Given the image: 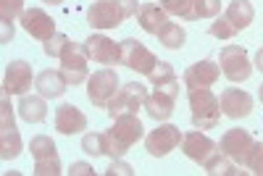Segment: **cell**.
Listing matches in <instances>:
<instances>
[{
  "instance_id": "4dcf8cb0",
  "label": "cell",
  "mask_w": 263,
  "mask_h": 176,
  "mask_svg": "<svg viewBox=\"0 0 263 176\" xmlns=\"http://www.w3.org/2000/svg\"><path fill=\"white\" fill-rule=\"evenodd\" d=\"M153 82V87H161V84H171L177 82V74H174V66L166 63V61H158V66L153 69V74L147 76Z\"/></svg>"
},
{
  "instance_id": "e575fe53",
  "label": "cell",
  "mask_w": 263,
  "mask_h": 176,
  "mask_svg": "<svg viewBox=\"0 0 263 176\" xmlns=\"http://www.w3.org/2000/svg\"><path fill=\"white\" fill-rule=\"evenodd\" d=\"M248 168L258 176H263V142H255L253 152H250V161H248Z\"/></svg>"
},
{
  "instance_id": "f35d334b",
  "label": "cell",
  "mask_w": 263,
  "mask_h": 176,
  "mask_svg": "<svg viewBox=\"0 0 263 176\" xmlns=\"http://www.w3.org/2000/svg\"><path fill=\"white\" fill-rule=\"evenodd\" d=\"M119 6H121V11H124L126 18H129V16H137V11H140L137 0H119Z\"/></svg>"
},
{
  "instance_id": "603a6c76",
  "label": "cell",
  "mask_w": 263,
  "mask_h": 176,
  "mask_svg": "<svg viewBox=\"0 0 263 176\" xmlns=\"http://www.w3.org/2000/svg\"><path fill=\"white\" fill-rule=\"evenodd\" d=\"M205 173H211V176H239L245 171H242L239 163H234L229 155H224L221 150H216L213 155L205 161Z\"/></svg>"
},
{
  "instance_id": "d6986e66",
  "label": "cell",
  "mask_w": 263,
  "mask_h": 176,
  "mask_svg": "<svg viewBox=\"0 0 263 176\" xmlns=\"http://www.w3.org/2000/svg\"><path fill=\"white\" fill-rule=\"evenodd\" d=\"M137 24L147 32V34H156L163 29V24H168V13L163 11V6H156V3H142L140 11H137Z\"/></svg>"
},
{
  "instance_id": "74e56055",
  "label": "cell",
  "mask_w": 263,
  "mask_h": 176,
  "mask_svg": "<svg viewBox=\"0 0 263 176\" xmlns=\"http://www.w3.org/2000/svg\"><path fill=\"white\" fill-rule=\"evenodd\" d=\"M69 173H71V176H92L95 168H92L90 163H84V161H77V163H71Z\"/></svg>"
},
{
  "instance_id": "83f0119b",
  "label": "cell",
  "mask_w": 263,
  "mask_h": 176,
  "mask_svg": "<svg viewBox=\"0 0 263 176\" xmlns=\"http://www.w3.org/2000/svg\"><path fill=\"white\" fill-rule=\"evenodd\" d=\"M82 150L87 155H105V131H90L82 137Z\"/></svg>"
},
{
  "instance_id": "5b68a950",
  "label": "cell",
  "mask_w": 263,
  "mask_h": 176,
  "mask_svg": "<svg viewBox=\"0 0 263 176\" xmlns=\"http://www.w3.org/2000/svg\"><path fill=\"white\" fill-rule=\"evenodd\" d=\"M177 95H179V82H171V84H161L156 87L147 100H145V113L156 121H166L174 113V105H177Z\"/></svg>"
},
{
  "instance_id": "b9f144b4",
  "label": "cell",
  "mask_w": 263,
  "mask_h": 176,
  "mask_svg": "<svg viewBox=\"0 0 263 176\" xmlns=\"http://www.w3.org/2000/svg\"><path fill=\"white\" fill-rule=\"evenodd\" d=\"M258 97H260V103H263V84H260V90H258Z\"/></svg>"
},
{
  "instance_id": "1f68e13d",
  "label": "cell",
  "mask_w": 263,
  "mask_h": 176,
  "mask_svg": "<svg viewBox=\"0 0 263 176\" xmlns=\"http://www.w3.org/2000/svg\"><path fill=\"white\" fill-rule=\"evenodd\" d=\"M208 32H211L213 37H218V40H232V37L237 34V27L232 24L227 16H221V18H216L213 24L208 27Z\"/></svg>"
},
{
  "instance_id": "4316f807",
  "label": "cell",
  "mask_w": 263,
  "mask_h": 176,
  "mask_svg": "<svg viewBox=\"0 0 263 176\" xmlns=\"http://www.w3.org/2000/svg\"><path fill=\"white\" fill-rule=\"evenodd\" d=\"M29 150H32V158H34V161H42V158H53V155H58V152H55V142H53L50 137H45V134L34 137V140L29 142Z\"/></svg>"
},
{
  "instance_id": "d6a6232c",
  "label": "cell",
  "mask_w": 263,
  "mask_h": 176,
  "mask_svg": "<svg viewBox=\"0 0 263 176\" xmlns=\"http://www.w3.org/2000/svg\"><path fill=\"white\" fill-rule=\"evenodd\" d=\"M69 42H71V40L66 37V34H58V32H55V34L45 42V53H48L50 58H61V55H63V50L69 48Z\"/></svg>"
},
{
  "instance_id": "2e32d148",
  "label": "cell",
  "mask_w": 263,
  "mask_h": 176,
  "mask_svg": "<svg viewBox=\"0 0 263 176\" xmlns=\"http://www.w3.org/2000/svg\"><path fill=\"white\" fill-rule=\"evenodd\" d=\"M218 103H221V113L229 116V119H234V121L250 116V111H253V97L245 90H237V87L224 90L221 97H218Z\"/></svg>"
},
{
  "instance_id": "277c9868",
  "label": "cell",
  "mask_w": 263,
  "mask_h": 176,
  "mask_svg": "<svg viewBox=\"0 0 263 176\" xmlns=\"http://www.w3.org/2000/svg\"><path fill=\"white\" fill-rule=\"evenodd\" d=\"M116 92H119V74L114 69H100L87 79V97L95 108H108Z\"/></svg>"
},
{
  "instance_id": "d4e9b609",
  "label": "cell",
  "mask_w": 263,
  "mask_h": 176,
  "mask_svg": "<svg viewBox=\"0 0 263 176\" xmlns=\"http://www.w3.org/2000/svg\"><path fill=\"white\" fill-rule=\"evenodd\" d=\"M21 13H24V0H0V18H3V27H6L3 40L13 37L11 21H13L16 16H21Z\"/></svg>"
},
{
  "instance_id": "44dd1931",
  "label": "cell",
  "mask_w": 263,
  "mask_h": 176,
  "mask_svg": "<svg viewBox=\"0 0 263 176\" xmlns=\"http://www.w3.org/2000/svg\"><path fill=\"white\" fill-rule=\"evenodd\" d=\"M18 116L27 124H40L45 121L48 108H45V97L42 95H21L18 100Z\"/></svg>"
},
{
  "instance_id": "f546056e",
  "label": "cell",
  "mask_w": 263,
  "mask_h": 176,
  "mask_svg": "<svg viewBox=\"0 0 263 176\" xmlns=\"http://www.w3.org/2000/svg\"><path fill=\"white\" fill-rule=\"evenodd\" d=\"M161 6H163L166 13H174V16H179V18L192 21V6H195V0H161Z\"/></svg>"
},
{
  "instance_id": "cb8c5ba5",
  "label": "cell",
  "mask_w": 263,
  "mask_h": 176,
  "mask_svg": "<svg viewBox=\"0 0 263 176\" xmlns=\"http://www.w3.org/2000/svg\"><path fill=\"white\" fill-rule=\"evenodd\" d=\"M158 40H161V45H166L168 50H179L184 45V27L182 24H174V21H168V24H163V29L158 32Z\"/></svg>"
},
{
  "instance_id": "ffe728a7",
  "label": "cell",
  "mask_w": 263,
  "mask_h": 176,
  "mask_svg": "<svg viewBox=\"0 0 263 176\" xmlns=\"http://www.w3.org/2000/svg\"><path fill=\"white\" fill-rule=\"evenodd\" d=\"M34 84H37V92L42 97H61L66 92V87H69V82L63 79V74L61 71H53V69L40 71L37 79H34Z\"/></svg>"
},
{
  "instance_id": "7402d4cb",
  "label": "cell",
  "mask_w": 263,
  "mask_h": 176,
  "mask_svg": "<svg viewBox=\"0 0 263 176\" xmlns=\"http://www.w3.org/2000/svg\"><path fill=\"white\" fill-rule=\"evenodd\" d=\"M224 16L237 27V32H242L245 27L253 24L255 8H253L250 0H229V6H227V13H224Z\"/></svg>"
},
{
  "instance_id": "30bf717a",
  "label": "cell",
  "mask_w": 263,
  "mask_h": 176,
  "mask_svg": "<svg viewBox=\"0 0 263 176\" xmlns=\"http://www.w3.org/2000/svg\"><path fill=\"white\" fill-rule=\"evenodd\" d=\"M61 74L69 84H82L90 79V74H87V53L82 45L69 42V48L61 55Z\"/></svg>"
},
{
  "instance_id": "6da1fadb",
  "label": "cell",
  "mask_w": 263,
  "mask_h": 176,
  "mask_svg": "<svg viewBox=\"0 0 263 176\" xmlns=\"http://www.w3.org/2000/svg\"><path fill=\"white\" fill-rule=\"evenodd\" d=\"M142 137V124L137 116H119L114 119V126L105 131V155L108 158H124L137 140Z\"/></svg>"
},
{
  "instance_id": "ac0fdd59",
  "label": "cell",
  "mask_w": 263,
  "mask_h": 176,
  "mask_svg": "<svg viewBox=\"0 0 263 176\" xmlns=\"http://www.w3.org/2000/svg\"><path fill=\"white\" fill-rule=\"evenodd\" d=\"M53 121H55V129L61 131V134H77V131L87 129V116L79 111L77 105H71V103L55 108Z\"/></svg>"
},
{
  "instance_id": "7a4b0ae2",
  "label": "cell",
  "mask_w": 263,
  "mask_h": 176,
  "mask_svg": "<svg viewBox=\"0 0 263 176\" xmlns=\"http://www.w3.org/2000/svg\"><path fill=\"white\" fill-rule=\"evenodd\" d=\"M190 108H192V124L197 129H216L221 121V103L211 92V87H197L190 90Z\"/></svg>"
},
{
  "instance_id": "484cf974",
  "label": "cell",
  "mask_w": 263,
  "mask_h": 176,
  "mask_svg": "<svg viewBox=\"0 0 263 176\" xmlns=\"http://www.w3.org/2000/svg\"><path fill=\"white\" fill-rule=\"evenodd\" d=\"M18 152H21V137H18V131L16 129L0 131V155H3V161H13Z\"/></svg>"
},
{
  "instance_id": "9c48e42d",
  "label": "cell",
  "mask_w": 263,
  "mask_h": 176,
  "mask_svg": "<svg viewBox=\"0 0 263 176\" xmlns=\"http://www.w3.org/2000/svg\"><path fill=\"white\" fill-rule=\"evenodd\" d=\"M218 63H221V71H224V76L229 82H245L253 74V66L248 61V53H245V48H239V45H227L221 50Z\"/></svg>"
},
{
  "instance_id": "e0dca14e",
  "label": "cell",
  "mask_w": 263,
  "mask_h": 176,
  "mask_svg": "<svg viewBox=\"0 0 263 176\" xmlns=\"http://www.w3.org/2000/svg\"><path fill=\"white\" fill-rule=\"evenodd\" d=\"M221 76V66L213 63V61H197L192 63L190 69L184 71V84L187 90H197V87H211L218 82Z\"/></svg>"
},
{
  "instance_id": "3957f363",
  "label": "cell",
  "mask_w": 263,
  "mask_h": 176,
  "mask_svg": "<svg viewBox=\"0 0 263 176\" xmlns=\"http://www.w3.org/2000/svg\"><path fill=\"white\" fill-rule=\"evenodd\" d=\"M147 100V87L140 82H126L119 87V92L114 95V100L108 103V116L119 119V116H137L140 108H145Z\"/></svg>"
},
{
  "instance_id": "60d3db41",
  "label": "cell",
  "mask_w": 263,
  "mask_h": 176,
  "mask_svg": "<svg viewBox=\"0 0 263 176\" xmlns=\"http://www.w3.org/2000/svg\"><path fill=\"white\" fill-rule=\"evenodd\" d=\"M42 3H50V6H58V3H63V0H42Z\"/></svg>"
},
{
  "instance_id": "836d02e7",
  "label": "cell",
  "mask_w": 263,
  "mask_h": 176,
  "mask_svg": "<svg viewBox=\"0 0 263 176\" xmlns=\"http://www.w3.org/2000/svg\"><path fill=\"white\" fill-rule=\"evenodd\" d=\"M34 173H37V176H55V173H61V161H58V155L37 161V163H34Z\"/></svg>"
},
{
  "instance_id": "f1b7e54d",
  "label": "cell",
  "mask_w": 263,
  "mask_h": 176,
  "mask_svg": "<svg viewBox=\"0 0 263 176\" xmlns=\"http://www.w3.org/2000/svg\"><path fill=\"white\" fill-rule=\"evenodd\" d=\"M218 13H221V0H195V6H192V21L216 18Z\"/></svg>"
},
{
  "instance_id": "ab89813d",
  "label": "cell",
  "mask_w": 263,
  "mask_h": 176,
  "mask_svg": "<svg viewBox=\"0 0 263 176\" xmlns=\"http://www.w3.org/2000/svg\"><path fill=\"white\" fill-rule=\"evenodd\" d=\"M255 69H258V71H263V48L255 53Z\"/></svg>"
},
{
  "instance_id": "7c38bea8",
  "label": "cell",
  "mask_w": 263,
  "mask_h": 176,
  "mask_svg": "<svg viewBox=\"0 0 263 176\" xmlns=\"http://www.w3.org/2000/svg\"><path fill=\"white\" fill-rule=\"evenodd\" d=\"M82 48H84L87 58H92L95 63H103V66H114V63L121 61V42H114L105 34L87 37Z\"/></svg>"
},
{
  "instance_id": "d590c367",
  "label": "cell",
  "mask_w": 263,
  "mask_h": 176,
  "mask_svg": "<svg viewBox=\"0 0 263 176\" xmlns=\"http://www.w3.org/2000/svg\"><path fill=\"white\" fill-rule=\"evenodd\" d=\"M6 129H16V124H13V111H11L8 100L0 103V131H6Z\"/></svg>"
},
{
  "instance_id": "8d00e7d4",
  "label": "cell",
  "mask_w": 263,
  "mask_h": 176,
  "mask_svg": "<svg viewBox=\"0 0 263 176\" xmlns=\"http://www.w3.org/2000/svg\"><path fill=\"white\" fill-rule=\"evenodd\" d=\"M132 173H135V168H132L129 163H124L121 158H116L105 171V176H132Z\"/></svg>"
},
{
  "instance_id": "9a60e30c",
  "label": "cell",
  "mask_w": 263,
  "mask_h": 176,
  "mask_svg": "<svg viewBox=\"0 0 263 176\" xmlns=\"http://www.w3.org/2000/svg\"><path fill=\"white\" fill-rule=\"evenodd\" d=\"M21 27H24L27 34H32L34 40H42V42H48L55 34L53 18L42 8H27L24 13H21Z\"/></svg>"
},
{
  "instance_id": "52a82bcc",
  "label": "cell",
  "mask_w": 263,
  "mask_h": 176,
  "mask_svg": "<svg viewBox=\"0 0 263 176\" xmlns=\"http://www.w3.org/2000/svg\"><path fill=\"white\" fill-rule=\"evenodd\" d=\"M253 147H255V140L250 137V131H245V129H229V131H224L221 142H218V150H221L224 155H229L234 163L245 166V168H248Z\"/></svg>"
},
{
  "instance_id": "8992f818",
  "label": "cell",
  "mask_w": 263,
  "mask_h": 176,
  "mask_svg": "<svg viewBox=\"0 0 263 176\" xmlns=\"http://www.w3.org/2000/svg\"><path fill=\"white\" fill-rule=\"evenodd\" d=\"M121 63L126 66V69H132V71L150 76V74H153V69L158 66V58L153 55V53L142 45L140 40L129 37V40H124V42H121Z\"/></svg>"
},
{
  "instance_id": "5bb4252c",
  "label": "cell",
  "mask_w": 263,
  "mask_h": 176,
  "mask_svg": "<svg viewBox=\"0 0 263 176\" xmlns=\"http://www.w3.org/2000/svg\"><path fill=\"white\" fill-rule=\"evenodd\" d=\"M216 150H218V145L208 134H203V131H187V134L182 137V152L190 161L200 163V166H205V161Z\"/></svg>"
},
{
  "instance_id": "8fae6325",
  "label": "cell",
  "mask_w": 263,
  "mask_h": 176,
  "mask_svg": "<svg viewBox=\"0 0 263 176\" xmlns=\"http://www.w3.org/2000/svg\"><path fill=\"white\" fill-rule=\"evenodd\" d=\"M124 11L119 6V0H98L87 8V24L95 29H116L124 21Z\"/></svg>"
},
{
  "instance_id": "4fadbf2b",
  "label": "cell",
  "mask_w": 263,
  "mask_h": 176,
  "mask_svg": "<svg viewBox=\"0 0 263 176\" xmlns=\"http://www.w3.org/2000/svg\"><path fill=\"white\" fill-rule=\"evenodd\" d=\"M29 87H32V66L27 61H11L6 66L3 92L6 95H27Z\"/></svg>"
},
{
  "instance_id": "ba28073f",
  "label": "cell",
  "mask_w": 263,
  "mask_h": 176,
  "mask_svg": "<svg viewBox=\"0 0 263 176\" xmlns=\"http://www.w3.org/2000/svg\"><path fill=\"white\" fill-rule=\"evenodd\" d=\"M182 131L179 126H174V124H161L158 129H153L150 134L145 137V147L150 155H156V158H163L168 155L171 150H177L182 145Z\"/></svg>"
}]
</instances>
